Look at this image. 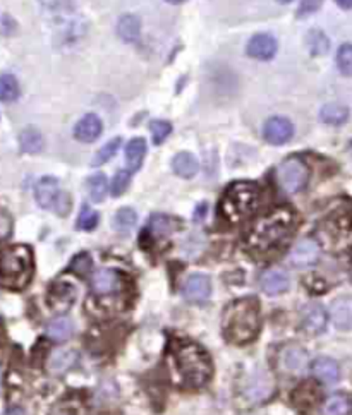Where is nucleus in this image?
<instances>
[{
	"label": "nucleus",
	"instance_id": "nucleus-34",
	"mask_svg": "<svg viewBox=\"0 0 352 415\" xmlns=\"http://www.w3.org/2000/svg\"><path fill=\"white\" fill-rule=\"evenodd\" d=\"M120 146H122V139H120V138L111 139L107 144H104V146L98 150L97 155L93 156L92 165L93 167H100V165H104V163H107L108 160H112L113 156L117 155V151H119Z\"/></svg>",
	"mask_w": 352,
	"mask_h": 415
},
{
	"label": "nucleus",
	"instance_id": "nucleus-7",
	"mask_svg": "<svg viewBox=\"0 0 352 415\" xmlns=\"http://www.w3.org/2000/svg\"><path fill=\"white\" fill-rule=\"evenodd\" d=\"M309 181V170L299 158H289L277 167V184L287 194H296L306 188Z\"/></svg>",
	"mask_w": 352,
	"mask_h": 415
},
{
	"label": "nucleus",
	"instance_id": "nucleus-14",
	"mask_svg": "<svg viewBox=\"0 0 352 415\" xmlns=\"http://www.w3.org/2000/svg\"><path fill=\"white\" fill-rule=\"evenodd\" d=\"M261 288L267 295H282L290 288V280L283 269L272 268L261 276Z\"/></svg>",
	"mask_w": 352,
	"mask_h": 415
},
{
	"label": "nucleus",
	"instance_id": "nucleus-28",
	"mask_svg": "<svg viewBox=\"0 0 352 415\" xmlns=\"http://www.w3.org/2000/svg\"><path fill=\"white\" fill-rule=\"evenodd\" d=\"M352 400L347 395H332L323 403V415H351Z\"/></svg>",
	"mask_w": 352,
	"mask_h": 415
},
{
	"label": "nucleus",
	"instance_id": "nucleus-10",
	"mask_svg": "<svg viewBox=\"0 0 352 415\" xmlns=\"http://www.w3.org/2000/svg\"><path fill=\"white\" fill-rule=\"evenodd\" d=\"M183 295L185 300L195 304H203L210 299L211 295V281L206 275L195 273L185 278L183 285Z\"/></svg>",
	"mask_w": 352,
	"mask_h": 415
},
{
	"label": "nucleus",
	"instance_id": "nucleus-22",
	"mask_svg": "<svg viewBox=\"0 0 352 415\" xmlns=\"http://www.w3.org/2000/svg\"><path fill=\"white\" fill-rule=\"evenodd\" d=\"M313 372H315L316 378L325 384H335L340 376L339 364H337L334 359H328V357H320V359H316L315 364H313Z\"/></svg>",
	"mask_w": 352,
	"mask_h": 415
},
{
	"label": "nucleus",
	"instance_id": "nucleus-40",
	"mask_svg": "<svg viewBox=\"0 0 352 415\" xmlns=\"http://www.w3.org/2000/svg\"><path fill=\"white\" fill-rule=\"evenodd\" d=\"M325 0H301V3H299V13L297 16L299 17H306L309 16V14L316 13L318 9L321 7V3H323Z\"/></svg>",
	"mask_w": 352,
	"mask_h": 415
},
{
	"label": "nucleus",
	"instance_id": "nucleus-8",
	"mask_svg": "<svg viewBox=\"0 0 352 415\" xmlns=\"http://www.w3.org/2000/svg\"><path fill=\"white\" fill-rule=\"evenodd\" d=\"M294 136L293 122L286 117H270L263 125V138L268 144L282 146L287 144Z\"/></svg>",
	"mask_w": 352,
	"mask_h": 415
},
{
	"label": "nucleus",
	"instance_id": "nucleus-9",
	"mask_svg": "<svg viewBox=\"0 0 352 415\" xmlns=\"http://www.w3.org/2000/svg\"><path fill=\"white\" fill-rule=\"evenodd\" d=\"M320 246L313 239H302L293 247L289 254V262L296 268H309L320 260Z\"/></svg>",
	"mask_w": 352,
	"mask_h": 415
},
{
	"label": "nucleus",
	"instance_id": "nucleus-21",
	"mask_svg": "<svg viewBox=\"0 0 352 415\" xmlns=\"http://www.w3.org/2000/svg\"><path fill=\"white\" fill-rule=\"evenodd\" d=\"M172 170L179 177L183 178H192L199 170V163L195 155L188 153V151H181L172 158Z\"/></svg>",
	"mask_w": 352,
	"mask_h": 415
},
{
	"label": "nucleus",
	"instance_id": "nucleus-15",
	"mask_svg": "<svg viewBox=\"0 0 352 415\" xmlns=\"http://www.w3.org/2000/svg\"><path fill=\"white\" fill-rule=\"evenodd\" d=\"M79 360V352L74 349H57L50 353L48 359V371L52 374L60 376L64 372L71 371Z\"/></svg>",
	"mask_w": 352,
	"mask_h": 415
},
{
	"label": "nucleus",
	"instance_id": "nucleus-13",
	"mask_svg": "<svg viewBox=\"0 0 352 415\" xmlns=\"http://www.w3.org/2000/svg\"><path fill=\"white\" fill-rule=\"evenodd\" d=\"M101 131H104V124H101L100 117L94 113H86L74 125V138L86 144L94 143L101 136Z\"/></svg>",
	"mask_w": 352,
	"mask_h": 415
},
{
	"label": "nucleus",
	"instance_id": "nucleus-38",
	"mask_svg": "<svg viewBox=\"0 0 352 415\" xmlns=\"http://www.w3.org/2000/svg\"><path fill=\"white\" fill-rule=\"evenodd\" d=\"M150 131H151V138H153V143L162 144L169 138L170 132H172V124L167 120H151Z\"/></svg>",
	"mask_w": 352,
	"mask_h": 415
},
{
	"label": "nucleus",
	"instance_id": "nucleus-16",
	"mask_svg": "<svg viewBox=\"0 0 352 415\" xmlns=\"http://www.w3.org/2000/svg\"><path fill=\"white\" fill-rule=\"evenodd\" d=\"M330 318L337 330L351 331L352 330V299L351 297H340L334 300L330 307Z\"/></svg>",
	"mask_w": 352,
	"mask_h": 415
},
{
	"label": "nucleus",
	"instance_id": "nucleus-18",
	"mask_svg": "<svg viewBox=\"0 0 352 415\" xmlns=\"http://www.w3.org/2000/svg\"><path fill=\"white\" fill-rule=\"evenodd\" d=\"M282 367L286 371L293 372V374H301L308 369L309 359L306 350H302L301 346H289L282 352Z\"/></svg>",
	"mask_w": 352,
	"mask_h": 415
},
{
	"label": "nucleus",
	"instance_id": "nucleus-26",
	"mask_svg": "<svg viewBox=\"0 0 352 415\" xmlns=\"http://www.w3.org/2000/svg\"><path fill=\"white\" fill-rule=\"evenodd\" d=\"M272 390H274V383L268 378V374L261 372V374H256L255 378H253L246 393H248V397L251 398L253 402H261V400L270 397Z\"/></svg>",
	"mask_w": 352,
	"mask_h": 415
},
{
	"label": "nucleus",
	"instance_id": "nucleus-3",
	"mask_svg": "<svg viewBox=\"0 0 352 415\" xmlns=\"http://www.w3.org/2000/svg\"><path fill=\"white\" fill-rule=\"evenodd\" d=\"M260 206V188L253 182H236L223 194L220 211L230 223H241Z\"/></svg>",
	"mask_w": 352,
	"mask_h": 415
},
{
	"label": "nucleus",
	"instance_id": "nucleus-24",
	"mask_svg": "<svg viewBox=\"0 0 352 415\" xmlns=\"http://www.w3.org/2000/svg\"><path fill=\"white\" fill-rule=\"evenodd\" d=\"M146 141L143 138H134L127 143L126 146V162L127 167H129L131 172H136V170L141 169L143 160L146 156Z\"/></svg>",
	"mask_w": 352,
	"mask_h": 415
},
{
	"label": "nucleus",
	"instance_id": "nucleus-20",
	"mask_svg": "<svg viewBox=\"0 0 352 415\" xmlns=\"http://www.w3.org/2000/svg\"><path fill=\"white\" fill-rule=\"evenodd\" d=\"M52 306L57 311H66L76 300V287L73 283H57L50 292Z\"/></svg>",
	"mask_w": 352,
	"mask_h": 415
},
{
	"label": "nucleus",
	"instance_id": "nucleus-43",
	"mask_svg": "<svg viewBox=\"0 0 352 415\" xmlns=\"http://www.w3.org/2000/svg\"><path fill=\"white\" fill-rule=\"evenodd\" d=\"M335 2H337V6L342 7V9H346V10L352 9V0H335Z\"/></svg>",
	"mask_w": 352,
	"mask_h": 415
},
{
	"label": "nucleus",
	"instance_id": "nucleus-5",
	"mask_svg": "<svg viewBox=\"0 0 352 415\" xmlns=\"http://www.w3.org/2000/svg\"><path fill=\"white\" fill-rule=\"evenodd\" d=\"M176 365L189 386H203L211 376L210 357L198 345L181 346L176 353Z\"/></svg>",
	"mask_w": 352,
	"mask_h": 415
},
{
	"label": "nucleus",
	"instance_id": "nucleus-17",
	"mask_svg": "<svg viewBox=\"0 0 352 415\" xmlns=\"http://www.w3.org/2000/svg\"><path fill=\"white\" fill-rule=\"evenodd\" d=\"M92 288L98 295H107L120 288V276L113 269H98L92 278Z\"/></svg>",
	"mask_w": 352,
	"mask_h": 415
},
{
	"label": "nucleus",
	"instance_id": "nucleus-35",
	"mask_svg": "<svg viewBox=\"0 0 352 415\" xmlns=\"http://www.w3.org/2000/svg\"><path fill=\"white\" fill-rule=\"evenodd\" d=\"M98 220H100V215H98L94 209L90 208L88 204H85V206L81 208V211H79L78 222H76V228H78V230L90 232L98 225Z\"/></svg>",
	"mask_w": 352,
	"mask_h": 415
},
{
	"label": "nucleus",
	"instance_id": "nucleus-25",
	"mask_svg": "<svg viewBox=\"0 0 352 415\" xmlns=\"http://www.w3.org/2000/svg\"><path fill=\"white\" fill-rule=\"evenodd\" d=\"M19 144H21V150L24 153L36 155L43 148V136H41V132L36 127L29 125V127L22 129V132L19 134Z\"/></svg>",
	"mask_w": 352,
	"mask_h": 415
},
{
	"label": "nucleus",
	"instance_id": "nucleus-46",
	"mask_svg": "<svg viewBox=\"0 0 352 415\" xmlns=\"http://www.w3.org/2000/svg\"><path fill=\"white\" fill-rule=\"evenodd\" d=\"M277 2H280V3H290V2H293V0H277Z\"/></svg>",
	"mask_w": 352,
	"mask_h": 415
},
{
	"label": "nucleus",
	"instance_id": "nucleus-42",
	"mask_svg": "<svg viewBox=\"0 0 352 415\" xmlns=\"http://www.w3.org/2000/svg\"><path fill=\"white\" fill-rule=\"evenodd\" d=\"M206 203H202L198 208H196V213H195V220L196 222H199V220L203 218V216H206Z\"/></svg>",
	"mask_w": 352,
	"mask_h": 415
},
{
	"label": "nucleus",
	"instance_id": "nucleus-12",
	"mask_svg": "<svg viewBox=\"0 0 352 415\" xmlns=\"http://www.w3.org/2000/svg\"><path fill=\"white\" fill-rule=\"evenodd\" d=\"M302 328L308 335H320L321 331L327 328L328 316L327 311L323 309V306L320 304H308V306L302 309Z\"/></svg>",
	"mask_w": 352,
	"mask_h": 415
},
{
	"label": "nucleus",
	"instance_id": "nucleus-11",
	"mask_svg": "<svg viewBox=\"0 0 352 415\" xmlns=\"http://www.w3.org/2000/svg\"><path fill=\"white\" fill-rule=\"evenodd\" d=\"M246 53L256 60H272L277 53V40L267 33H260L249 40Z\"/></svg>",
	"mask_w": 352,
	"mask_h": 415
},
{
	"label": "nucleus",
	"instance_id": "nucleus-37",
	"mask_svg": "<svg viewBox=\"0 0 352 415\" xmlns=\"http://www.w3.org/2000/svg\"><path fill=\"white\" fill-rule=\"evenodd\" d=\"M131 184V170H119L113 175L111 182V194L113 197H119L126 192Z\"/></svg>",
	"mask_w": 352,
	"mask_h": 415
},
{
	"label": "nucleus",
	"instance_id": "nucleus-4",
	"mask_svg": "<svg viewBox=\"0 0 352 415\" xmlns=\"http://www.w3.org/2000/svg\"><path fill=\"white\" fill-rule=\"evenodd\" d=\"M33 275L31 251L24 246H16L6 251L0 261V283L9 288H22Z\"/></svg>",
	"mask_w": 352,
	"mask_h": 415
},
{
	"label": "nucleus",
	"instance_id": "nucleus-2",
	"mask_svg": "<svg viewBox=\"0 0 352 415\" xmlns=\"http://www.w3.org/2000/svg\"><path fill=\"white\" fill-rule=\"evenodd\" d=\"M294 228V213L277 208L258 220L248 235V247L255 253H268L289 237Z\"/></svg>",
	"mask_w": 352,
	"mask_h": 415
},
{
	"label": "nucleus",
	"instance_id": "nucleus-47",
	"mask_svg": "<svg viewBox=\"0 0 352 415\" xmlns=\"http://www.w3.org/2000/svg\"><path fill=\"white\" fill-rule=\"evenodd\" d=\"M57 415H69V414H57Z\"/></svg>",
	"mask_w": 352,
	"mask_h": 415
},
{
	"label": "nucleus",
	"instance_id": "nucleus-29",
	"mask_svg": "<svg viewBox=\"0 0 352 415\" xmlns=\"http://www.w3.org/2000/svg\"><path fill=\"white\" fill-rule=\"evenodd\" d=\"M306 47H308V50L313 57H320L328 52V48H330V40H328V36L325 35L321 29H311V31L306 35Z\"/></svg>",
	"mask_w": 352,
	"mask_h": 415
},
{
	"label": "nucleus",
	"instance_id": "nucleus-27",
	"mask_svg": "<svg viewBox=\"0 0 352 415\" xmlns=\"http://www.w3.org/2000/svg\"><path fill=\"white\" fill-rule=\"evenodd\" d=\"M320 119L328 125H342L349 119V108L339 104H328L320 110Z\"/></svg>",
	"mask_w": 352,
	"mask_h": 415
},
{
	"label": "nucleus",
	"instance_id": "nucleus-23",
	"mask_svg": "<svg viewBox=\"0 0 352 415\" xmlns=\"http://www.w3.org/2000/svg\"><path fill=\"white\" fill-rule=\"evenodd\" d=\"M139 33H141V19L134 14H126L119 19V24H117V35L122 41L126 43H132L139 38Z\"/></svg>",
	"mask_w": 352,
	"mask_h": 415
},
{
	"label": "nucleus",
	"instance_id": "nucleus-36",
	"mask_svg": "<svg viewBox=\"0 0 352 415\" xmlns=\"http://www.w3.org/2000/svg\"><path fill=\"white\" fill-rule=\"evenodd\" d=\"M337 67L340 74L351 78L352 76V45L344 43L337 52Z\"/></svg>",
	"mask_w": 352,
	"mask_h": 415
},
{
	"label": "nucleus",
	"instance_id": "nucleus-33",
	"mask_svg": "<svg viewBox=\"0 0 352 415\" xmlns=\"http://www.w3.org/2000/svg\"><path fill=\"white\" fill-rule=\"evenodd\" d=\"M136 222H138V215L132 208H120L119 211L113 216V228L117 232H122V234H127L134 228Z\"/></svg>",
	"mask_w": 352,
	"mask_h": 415
},
{
	"label": "nucleus",
	"instance_id": "nucleus-1",
	"mask_svg": "<svg viewBox=\"0 0 352 415\" xmlns=\"http://www.w3.org/2000/svg\"><path fill=\"white\" fill-rule=\"evenodd\" d=\"M261 326L260 306L255 299H239L223 312L222 330L230 344L244 345L256 338Z\"/></svg>",
	"mask_w": 352,
	"mask_h": 415
},
{
	"label": "nucleus",
	"instance_id": "nucleus-45",
	"mask_svg": "<svg viewBox=\"0 0 352 415\" xmlns=\"http://www.w3.org/2000/svg\"><path fill=\"white\" fill-rule=\"evenodd\" d=\"M165 2L172 3V6H179V3H184L185 0H165Z\"/></svg>",
	"mask_w": 352,
	"mask_h": 415
},
{
	"label": "nucleus",
	"instance_id": "nucleus-41",
	"mask_svg": "<svg viewBox=\"0 0 352 415\" xmlns=\"http://www.w3.org/2000/svg\"><path fill=\"white\" fill-rule=\"evenodd\" d=\"M13 228V220L3 209H0V239H6Z\"/></svg>",
	"mask_w": 352,
	"mask_h": 415
},
{
	"label": "nucleus",
	"instance_id": "nucleus-19",
	"mask_svg": "<svg viewBox=\"0 0 352 415\" xmlns=\"http://www.w3.org/2000/svg\"><path fill=\"white\" fill-rule=\"evenodd\" d=\"M74 323L67 316H57L47 325V337L54 342H66L73 337Z\"/></svg>",
	"mask_w": 352,
	"mask_h": 415
},
{
	"label": "nucleus",
	"instance_id": "nucleus-31",
	"mask_svg": "<svg viewBox=\"0 0 352 415\" xmlns=\"http://www.w3.org/2000/svg\"><path fill=\"white\" fill-rule=\"evenodd\" d=\"M86 188H88V194L90 197H92L93 203H101V201L107 197V192H108L107 177H105L104 174H94L88 178Z\"/></svg>",
	"mask_w": 352,
	"mask_h": 415
},
{
	"label": "nucleus",
	"instance_id": "nucleus-32",
	"mask_svg": "<svg viewBox=\"0 0 352 415\" xmlns=\"http://www.w3.org/2000/svg\"><path fill=\"white\" fill-rule=\"evenodd\" d=\"M19 98V83L13 74L0 76V101L13 104Z\"/></svg>",
	"mask_w": 352,
	"mask_h": 415
},
{
	"label": "nucleus",
	"instance_id": "nucleus-44",
	"mask_svg": "<svg viewBox=\"0 0 352 415\" xmlns=\"http://www.w3.org/2000/svg\"><path fill=\"white\" fill-rule=\"evenodd\" d=\"M3 415H24L21 409H17V407H14V409H9Z\"/></svg>",
	"mask_w": 352,
	"mask_h": 415
},
{
	"label": "nucleus",
	"instance_id": "nucleus-30",
	"mask_svg": "<svg viewBox=\"0 0 352 415\" xmlns=\"http://www.w3.org/2000/svg\"><path fill=\"white\" fill-rule=\"evenodd\" d=\"M177 222L174 218H170L167 215H151L148 220V230L155 237H165L170 232L176 230Z\"/></svg>",
	"mask_w": 352,
	"mask_h": 415
},
{
	"label": "nucleus",
	"instance_id": "nucleus-6",
	"mask_svg": "<svg viewBox=\"0 0 352 415\" xmlns=\"http://www.w3.org/2000/svg\"><path fill=\"white\" fill-rule=\"evenodd\" d=\"M36 203L43 209H52L59 216H66L71 211L69 194L60 190L55 177H41L35 188Z\"/></svg>",
	"mask_w": 352,
	"mask_h": 415
},
{
	"label": "nucleus",
	"instance_id": "nucleus-39",
	"mask_svg": "<svg viewBox=\"0 0 352 415\" xmlns=\"http://www.w3.org/2000/svg\"><path fill=\"white\" fill-rule=\"evenodd\" d=\"M90 268H92V258L86 253L78 254L73 262H71V269L78 273V275H86L90 272Z\"/></svg>",
	"mask_w": 352,
	"mask_h": 415
}]
</instances>
